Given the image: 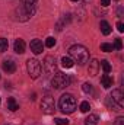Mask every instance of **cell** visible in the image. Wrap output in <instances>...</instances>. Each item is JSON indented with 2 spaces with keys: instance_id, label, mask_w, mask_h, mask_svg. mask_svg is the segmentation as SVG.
Returning <instances> with one entry per match:
<instances>
[{
  "instance_id": "6da1fadb",
  "label": "cell",
  "mask_w": 124,
  "mask_h": 125,
  "mask_svg": "<svg viewBox=\"0 0 124 125\" xmlns=\"http://www.w3.org/2000/svg\"><path fill=\"white\" fill-rule=\"evenodd\" d=\"M69 54H70V58L73 60L74 62H77V64H80V65H83L85 62L89 61V51H88V48L86 47H83V45H73V47H70L69 48Z\"/></svg>"
},
{
  "instance_id": "7a4b0ae2",
  "label": "cell",
  "mask_w": 124,
  "mask_h": 125,
  "mask_svg": "<svg viewBox=\"0 0 124 125\" xmlns=\"http://www.w3.org/2000/svg\"><path fill=\"white\" fill-rule=\"evenodd\" d=\"M59 106H60V111L63 114H73L77 108V103H76V99L74 96L70 93L63 94L59 100Z\"/></svg>"
},
{
  "instance_id": "3957f363",
  "label": "cell",
  "mask_w": 124,
  "mask_h": 125,
  "mask_svg": "<svg viewBox=\"0 0 124 125\" xmlns=\"http://www.w3.org/2000/svg\"><path fill=\"white\" fill-rule=\"evenodd\" d=\"M70 83H72V79L69 77V74H64V73H60V71L56 73L54 77L51 79V86L54 89H57V90L67 87Z\"/></svg>"
},
{
  "instance_id": "277c9868",
  "label": "cell",
  "mask_w": 124,
  "mask_h": 125,
  "mask_svg": "<svg viewBox=\"0 0 124 125\" xmlns=\"http://www.w3.org/2000/svg\"><path fill=\"white\" fill-rule=\"evenodd\" d=\"M41 111L44 114H47V115H53L56 112V103H54V99L50 94L42 97V100H41Z\"/></svg>"
},
{
  "instance_id": "5b68a950",
  "label": "cell",
  "mask_w": 124,
  "mask_h": 125,
  "mask_svg": "<svg viewBox=\"0 0 124 125\" xmlns=\"http://www.w3.org/2000/svg\"><path fill=\"white\" fill-rule=\"evenodd\" d=\"M26 68H28V73H29V76H31L32 79H37L41 74V62L38 61V60H35V58L28 60Z\"/></svg>"
},
{
  "instance_id": "8992f818",
  "label": "cell",
  "mask_w": 124,
  "mask_h": 125,
  "mask_svg": "<svg viewBox=\"0 0 124 125\" xmlns=\"http://www.w3.org/2000/svg\"><path fill=\"white\" fill-rule=\"evenodd\" d=\"M108 97H110V99L114 102V105L118 108V111L124 108V94H123V92H121L120 89H115V90H112V93L110 94Z\"/></svg>"
},
{
  "instance_id": "52a82bcc",
  "label": "cell",
  "mask_w": 124,
  "mask_h": 125,
  "mask_svg": "<svg viewBox=\"0 0 124 125\" xmlns=\"http://www.w3.org/2000/svg\"><path fill=\"white\" fill-rule=\"evenodd\" d=\"M44 67H45V71H47L48 74H53V73L57 70V61H56V57H53V55L45 57V60H44Z\"/></svg>"
},
{
  "instance_id": "ba28073f",
  "label": "cell",
  "mask_w": 124,
  "mask_h": 125,
  "mask_svg": "<svg viewBox=\"0 0 124 125\" xmlns=\"http://www.w3.org/2000/svg\"><path fill=\"white\" fill-rule=\"evenodd\" d=\"M29 47H31V51L34 52V54H41L42 52V42L39 41V39H32L31 41V44H29Z\"/></svg>"
},
{
  "instance_id": "9c48e42d",
  "label": "cell",
  "mask_w": 124,
  "mask_h": 125,
  "mask_svg": "<svg viewBox=\"0 0 124 125\" xmlns=\"http://www.w3.org/2000/svg\"><path fill=\"white\" fill-rule=\"evenodd\" d=\"M3 70L7 73V74H12V73H15V70H16V64L13 60H4L3 61Z\"/></svg>"
},
{
  "instance_id": "30bf717a",
  "label": "cell",
  "mask_w": 124,
  "mask_h": 125,
  "mask_svg": "<svg viewBox=\"0 0 124 125\" xmlns=\"http://www.w3.org/2000/svg\"><path fill=\"white\" fill-rule=\"evenodd\" d=\"M13 48H15V52L24 54V52H25V41L21 39V38H18V39L15 41V44H13Z\"/></svg>"
},
{
  "instance_id": "8fae6325",
  "label": "cell",
  "mask_w": 124,
  "mask_h": 125,
  "mask_svg": "<svg viewBox=\"0 0 124 125\" xmlns=\"http://www.w3.org/2000/svg\"><path fill=\"white\" fill-rule=\"evenodd\" d=\"M99 61L98 60H92V61L89 62V74L92 76V77H95L96 74H98V71H99Z\"/></svg>"
},
{
  "instance_id": "7c38bea8",
  "label": "cell",
  "mask_w": 124,
  "mask_h": 125,
  "mask_svg": "<svg viewBox=\"0 0 124 125\" xmlns=\"http://www.w3.org/2000/svg\"><path fill=\"white\" fill-rule=\"evenodd\" d=\"M101 83H102V86H104L105 89H110V87L114 84V79H112L110 74H104V76L101 77Z\"/></svg>"
},
{
  "instance_id": "4fadbf2b",
  "label": "cell",
  "mask_w": 124,
  "mask_h": 125,
  "mask_svg": "<svg viewBox=\"0 0 124 125\" xmlns=\"http://www.w3.org/2000/svg\"><path fill=\"white\" fill-rule=\"evenodd\" d=\"M7 109L12 111V112H15V111L19 109V105H18V102L15 100V97H9V99H7Z\"/></svg>"
},
{
  "instance_id": "5bb4252c",
  "label": "cell",
  "mask_w": 124,
  "mask_h": 125,
  "mask_svg": "<svg viewBox=\"0 0 124 125\" xmlns=\"http://www.w3.org/2000/svg\"><path fill=\"white\" fill-rule=\"evenodd\" d=\"M99 26H101V32H102L104 35H110L111 31H112V29H111V25H110L107 21H101V25H99Z\"/></svg>"
},
{
  "instance_id": "9a60e30c",
  "label": "cell",
  "mask_w": 124,
  "mask_h": 125,
  "mask_svg": "<svg viewBox=\"0 0 124 125\" xmlns=\"http://www.w3.org/2000/svg\"><path fill=\"white\" fill-rule=\"evenodd\" d=\"M98 121H99V118H98V115H95V114H91L86 119H85V125H98Z\"/></svg>"
},
{
  "instance_id": "2e32d148",
  "label": "cell",
  "mask_w": 124,
  "mask_h": 125,
  "mask_svg": "<svg viewBox=\"0 0 124 125\" xmlns=\"http://www.w3.org/2000/svg\"><path fill=\"white\" fill-rule=\"evenodd\" d=\"M73 64H74V61H73L70 57H63L62 58V65L63 67H66V68H72Z\"/></svg>"
},
{
  "instance_id": "e0dca14e",
  "label": "cell",
  "mask_w": 124,
  "mask_h": 125,
  "mask_svg": "<svg viewBox=\"0 0 124 125\" xmlns=\"http://www.w3.org/2000/svg\"><path fill=\"white\" fill-rule=\"evenodd\" d=\"M99 65H102V68H104V71H105V74H108V73H110V71L112 70V67H111V64H110V62L107 61V60H102Z\"/></svg>"
},
{
  "instance_id": "ac0fdd59",
  "label": "cell",
  "mask_w": 124,
  "mask_h": 125,
  "mask_svg": "<svg viewBox=\"0 0 124 125\" xmlns=\"http://www.w3.org/2000/svg\"><path fill=\"white\" fill-rule=\"evenodd\" d=\"M112 50H114L112 44H108V42H104V44H101V51H104V52H111Z\"/></svg>"
},
{
  "instance_id": "d6986e66",
  "label": "cell",
  "mask_w": 124,
  "mask_h": 125,
  "mask_svg": "<svg viewBox=\"0 0 124 125\" xmlns=\"http://www.w3.org/2000/svg\"><path fill=\"white\" fill-rule=\"evenodd\" d=\"M7 47H9V42L6 38H0V52H4L7 51Z\"/></svg>"
},
{
  "instance_id": "ffe728a7",
  "label": "cell",
  "mask_w": 124,
  "mask_h": 125,
  "mask_svg": "<svg viewBox=\"0 0 124 125\" xmlns=\"http://www.w3.org/2000/svg\"><path fill=\"white\" fill-rule=\"evenodd\" d=\"M56 45V39L53 38V36H48L47 39H45V47H48V48H53Z\"/></svg>"
},
{
  "instance_id": "44dd1931",
  "label": "cell",
  "mask_w": 124,
  "mask_h": 125,
  "mask_svg": "<svg viewBox=\"0 0 124 125\" xmlns=\"http://www.w3.org/2000/svg\"><path fill=\"white\" fill-rule=\"evenodd\" d=\"M89 109H91V105H89V102H82V103H80V111H82L83 114L89 112Z\"/></svg>"
},
{
  "instance_id": "7402d4cb",
  "label": "cell",
  "mask_w": 124,
  "mask_h": 125,
  "mask_svg": "<svg viewBox=\"0 0 124 125\" xmlns=\"http://www.w3.org/2000/svg\"><path fill=\"white\" fill-rule=\"evenodd\" d=\"M82 90H83L85 93H92V84H91V83H83Z\"/></svg>"
},
{
  "instance_id": "603a6c76",
  "label": "cell",
  "mask_w": 124,
  "mask_h": 125,
  "mask_svg": "<svg viewBox=\"0 0 124 125\" xmlns=\"http://www.w3.org/2000/svg\"><path fill=\"white\" fill-rule=\"evenodd\" d=\"M54 122H56V125H67V124H69V121H67V119H64V118H56V119H54Z\"/></svg>"
},
{
  "instance_id": "cb8c5ba5",
  "label": "cell",
  "mask_w": 124,
  "mask_h": 125,
  "mask_svg": "<svg viewBox=\"0 0 124 125\" xmlns=\"http://www.w3.org/2000/svg\"><path fill=\"white\" fill-rule=\"evenodd\" d=\"M114 48H117V50H121L123 48V42H121V39L118 38V39H115V42H114V45H112Z\"/></svg>"
},
{
  "instance_id": "d4e9b609",
  "label": "cell",
  "mask_w": 124,
  "mask_h": 125,
  "mask_svg": "<svg viewBox=\"0 0 124 125\" xmlns=\"http://www.w3.org/2000/svg\"><path fill=\"white\" fill-rule=\"evenodd\" d=\"M115 125H124V118L123 116H118L115 119Z\"/></svg>"
},
{
  "instance_id": "484cf974",
  "label": "cell",
  "mask_w": 124,
  "mask_h": 125,
  "mask_svg": "<svg viewBox=\"0 0 124 125\" xmlns=\"http://www.w3.org/2000/svg\"><path fill=\"white\" fill-rule=\"evenodd\" d=\"M111 4V0H101V6H104V7H108Z\"/></svg>"
},
{
  "instance_id": "4316f807",
  "label": "cell",
  "mask_w": 124,
  "mask_h": 125,
  "mask_svg": "<svg viewBox=\"0 0 124 125\" xmlns=\"http://www.w3.org/2000/svg\"><path fill=\"white\" fill-rule=\"evenodd\" d=\"M117 29H118V32H124V23L123 22H118V23H117Z\"/></svg>"
},
{
  "instance_id": "83f0119b",
  "label": "cell",
  "mask_w": 124,
  "mask_h": 125,
  "mask_svg": "<svg viewBox=\"0 0 124 125\" xmlns=\"http://www.w3.org/2000/svg\"><path fill=\"white\" fill-rule=\"evenodd\" d=\"M117 15H118V16H123V7H121V6L118 7V10H117Z\"/></svg>"
},
{
  "instance_id": "f1b7e54d",
  "label": "cell",
  "mask_w": 124,
  "mask_h": 125,
  "mask_svg": "<svg viewBox=\"0 0 124 125\" xmlns=\"http://www.w3.org/2000/svg\"><path fill=\"white\" fill-rule=\"evenodd\" d=\"M70 1H79V0H70Z\"/></svg>"
}]
</instances>
